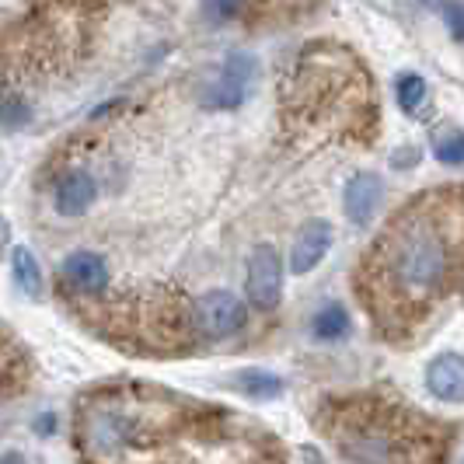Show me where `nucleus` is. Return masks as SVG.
<instances>
[{"label":"nucleus","instance_id":"nucleus-5","mask_svg":"<svg viewBox=\"0 0 464 464\" xmlns=\"http://www.w3.org/2000/svg\"><path fill=\"white\" fill-rule=\"evenodd\" d=\"M245 290L256 311H276L279 297H283V262L273 245H258L252 258H248V276H245Z\"/></svg>","mask_w":464,"mask_h":464},{"label":"nucleus","instance_id":"nucleus-9","mask_svg":"<svg viewBox=\"0 0 464 464\" xmlns=\"http://www.w3.org/2000/svg\"><path fill=\"white\" fill-rule=\"evenodd\" d=\"M426 388L437 401H464V356L440 353L426 367Z\"/></svg>","mask_w":464,"mask_h":464},{"label":"nucleus","instance_id":"nucleus-12","mask_svg":"<svg viewBox=\"0 0 464 464\" xmlns=\"http://www.w3.org/2000/svg\"><path fill=\"white\" fill-rule=\"evenodd\" d=\"M234 388L245 398H256V401H273V398L283 395V381L269 371H241Z\"/></svg>","mask_w":464,"mask_h":464},{"label":"nucleus","instance_id":"nucleus-18","mask_svg":"<svg viewBox=\"0 0 464 464\" xmlns=\"http://www.w3.org/2000/svg\"><path fill=\"white\" fill-rule=\"evenodd\" d=\"M443 18L454 39H464V0H447L443 4Z\"/></svg>","mask_w":464,"mask_h":464},{"label":"nucleus","instance_id":"nucleus-19","mask_svg":"<svg viewBox=\"0 0 464 464\" xmlns=\"http://www.w3.org/2000/svg\"><path fill=\"white\" fill-rule=\"evenodd\" d=\"M7 367H11V343H7V339H0V377H4Z\"/></svg>","mask_w":464,"mask_h":464},{"label":"nucleus","instance_id":"nucleus-3","mask_svg":"<svg viewBox=\"0 0 464 464\" xmlns=\"http://www.w3.org/2000/svg\"><path fill=\"white\" fill-rule=\"evenodd\" d=\"M373 92L353 53L307 46L283 88V116L314 133H367L373 126Z\"/></svg>","mask_w":464,"mask_h":464},{"label":"nucleus","instance_id":"nucleus-21","mask_svg":"<svg viewBox=\"0 0 464 464\" xmlns=\"http://www.w3.org/2000/svg\"><path fill=\"white\" fill-rule=\"evenodd\" d=\"M7 234H11V227H7V220L0 217V252H4V245H7Z\"/></svg>","mask_w":464,"mask_h":464},{"label":"nucleus","instance_id":"nucleus-4","mask_svg":"<svg viewBox=\"0 0 464 464\" xmlns=\"http://www.w3.org/2000/svg\"><path fill=\"white\" fill-rule=\"evenodd\" d=\"M245 304L234 297L231 290H209L192 304V332L207 343L231 339L234 332L245 328Z\"/></svg>","mask_w":464,"mask_h":464},{"label":"nucleus","instance_id":"nucleus-14","mask_svg":"<svg viewBox=\"0 0 464 464\" xmlns=\"http://www.w3.org/2000/svg\"><path fill=\"white\" fill-rule=\"evenodd\" d=\"M11 273H14V283L22 286V294L28 297H43V269L35 256L28 248H14L11 252Z\"/></svg>","mask_w":464,"mask_h":464},{"label":"nucleus","instance_id":"nucleus-11","mask_svg":"<svg viewBox=\"0 0 464 464\" xmlns=\"http://www.w3.org/2000/svg\"><path fill=\"white\" fill-rule=\"evenodd\" d=\"M94 196H98V186H94V179L88 171H67L56 182L53 203H56V213H63V217H81V213L92 209Z\"/></svg>","mask_w":464,"mask_h":464},{"label":"nucleus","instance_id":"nucleus-1","mask_svg":"<svg viewBox=\"0 0 464 464\" xmlns=\"http://www.w3.org/2000/svg\"><path fill=\"white\" fill-rule=\"evenodd\" d=\"M360 301L388 339H409L464 286V186L398 209L360 266Z\"/></svg>","mask_w":464,"mask_h":464},{"label":"nucleus","instance_id":"nucleus-2","mask_svg":"<svg viewBox=\"0 0 464 464\" xmlns=\"http://www.w3.org/2000/svg\"><path fill=\"white\" fill-rule=\"evenodd\" d=\"M318 422L343 464H447L450 430L401 398L381 392L332 398Z\"/></svg>","mask_w":464,"mask_h":464},{"label":"nucleus","instance_id":"nucleus-20","mask_svg":"<svg viewBox=\"0 0 464 464\" xmlns=\"http://www.w3.org/2000/svg\"><path fill=\"white\" fill-rule=\"evenodd\" d=\"M0 464H24V458L18 450H7V454H0Z\"/></svg>","mask_w":464,"mask_h":464},{"label":"nucleus","instance_id":"nucleus-15","mask_svg":"<svg viewBox=\"0 0 464 464\" xmlns=\"http://www.w3.org/2000/svg\"><path fill=\"white\" fill-rule=\"evenodd\" d=\"M422 102H426V81L419 73H401L398 77V105L405 112H416Z\"/></svg>","mask_w":464,"mask_h":464},{"label":"nucleus","instance_id":"nucleus-6","mask_svg":"<svg viewBox=\"0 0 464 464\" xmlns=\"http://www.w3.org/2000/svg\"><path fill=\"white\" fill-rule=\"evenodd\" d=\"M256 77V60L245 56V53H234L227 56V63L220 67L217 81H209L207 92H203V105L207 109H237L248 94V84Z\"/></svg>","mask_w":464,"mask_h":464},{"label":"nucleus","instance_id":"nucleus-7","mask_svg":"<svg viewBox=\"0 0 464 464\" xmlns=\"http://www.w3.org/2000/svg\"><path fill=\"white\" fill-rule=\"evenodd\" d=\"M60 283L70 294L98 297V294L109 290V262L98 252H70L60 266Z\"/></svg>","mask_w":464,"mask_h":464},{"label":"nucleus","instance_id":"nucleus-13","mask_svg":"<svg viewBox=\"0 0 464 464\" xmlns=\"http://www.w3.org/2000/svg\"><path fill=\"white\" fill-rule=\"evenodd\" d=\"M311 332H314V339H322V343H339V339H346L349 311L343 307V304H325V307L314 314Z\"/></svg>","mask_w":464,"mask_h":464},{"label":"nucleus","instance_id":"nucleus-17","mask_svg":"<svg viewBox=\"0 0 464 464\" xmlns=\"http://www.w3.org/2000/svg\"><path fill=\"white\" fill-rule=\"evenodd\" d=\"M241 4L245 0H203V14H207L209 22H231L237 18V11H241Z\"/></svg>","mask_w":464,"mask_h":464},{"label":"nucleus","instance_id":"nucleus-16","mask_svg":"<svg viewBox=\"0 0 464 464\" xmlns=\"http://www.w3.org/2000/svg\"><path fill=\"white\" fill-rule=\"evenodd\" d=\"M433 154H437V161H443V164H464V133L461 130H447V133L437 140Z\"/></svg>","mask_w":464,"mask_h":464},{"label":"nucleus","instance_id":"nucleus-8","mask_svg":"<svg viewBox=\"0 0 464 464\" xmlns=\"http://www.w3.org/2000/svg\"><path fill=\"white\" fill-rule=\"evenodd\" d=\"M328 248H332V224L328 220H307L297 237H294V248H290V269L304 276V273H311L322 258L328 256Z\"/></svg>","mask_w":464,"mask_h":464},{"label":"nucleus","instance_id":"nucleus-10","mask_svg":"<svg viewBox=\"0 0 464 464\" xmlns=\"http://www.w3.org/2000/svg\"><path fill=\"white\" fill-rule=\"evenodd\" d=\"M381 179L371 175V171H360V175H353L346 186V217L356 224V227H367L373 220V213L381 207Z\"/></svg>","mask_w":464,"mask_h":464}]
</instances>
